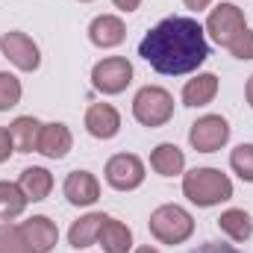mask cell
I'll use <instances>...</instances> for the list:
<instances>
[{
  "mask_svg": "<svg viewBox=\"0 0 253 253\" xmlns=\"http://www.w3.org/2000/svg\"><path fill=\"white\" fill-rule=\"evenodd\" d=\"M227 50H230L236 59L251 62V59H253V30H248V27H245V30H242V33H239L230 44H227Z\"/></svg>",
  "mask_w": 253,
  "mask_h": 253,
  "instance_id": "cell-26",
  "label": "cell"
},
{
  "mask_svg": "<svg viewBox=\"0 0 253 253\" xmlns=\"http://www.w3.org/2000/svg\"><path fill=\"white\" fill-rule=\"evenodd\" d=\"M230 168H233L245 183H253V144H239V147L230 153Z\"/></svg>",
  "mask_w": 253,
  "mask_h": 253,
  "instance_id": "cell-25",
  "label": "cell"
},
{
  "mask_svg": "<svg viewBox=\"0 0 253 253\" xmlns=\"http://www.w3.org/2000/svg\"><path fill=\"white\" fill-rule=\"evenodd\" d=\"M135 253H159V251H156V248H138Z\"/></svg>",
  "mask_w": 253,
  "mask_h": 253,
  "instance_id": "cell-32",
  "label": "cell"
},
{
  "mask_svg": "<svg viewBox=\"0 0 253 253\" xmlns=\"http://www.w3.org/2000/svg\"><path fill=\"white\" fill-rule=\"evenodd\" d=\"M18 186H21L24 197H27L30 203H42V200L53 191V174H50L47 168H39V165L24 168L21 177H18Z\"/></svg>",
  "mask_w": 253,
  "mask_h": 253,
  "instance_id": "cell-15",
  "label": "cell"
},
{
  "mask_svg": "<svg viewBox=\"0 0 253 253\" xmlns=\"http://www.w3.org/2000/svg\"><path fill=\"white\" fill-rule=\"evenodd\" d=\"M183 3H186L189 9H194V12H200V9H206V6H209L212 0H183Z\"/></svg>",
  "mask_w": 253,
  "mask_h": 253,
  "instance_id": "cell-30",
  "label": "cell"
},
{
  "mask_svg": "<svg viewBox=\"0 0 253 253\" xmlns=\"http://www.w3.org/2000/svg\"><path fill=\"white\" fill-rule=\"evenodd\" d=\"M0 50H3V56L15 65L18 71H27V74H30V71H39V65H42V50H39V44H36L27 33H21V30L3 33V36H0Z\"/></svg>",
  "mask_w": 253,
  "mask_h": 253,
  "instance_id": "cell-8",
  "label": "cell"
},
{
  "mask_svg": "<svg viewBox=\"0 0 253 253\" xmlns=\"http://www.w3.org/2000/svg\"><path fill=\"white\" fill-rule=\"evenodd\" d=\"M103 174H106V183L115 191H132L144 183V162L135 153H115L106 162Z\"/></svg>",
  "mask_w": 253,
  "mask_h": 253,
  "instance_id": "cell-9",
  "label": "cell"
},
{
  "mask_svg": "<svg viewBox=\"0 0 253 253\" xmlns=\"http://www.w3.org/2000/svg\"><path fill=\"white\" fill-rule=\"evenodd\" d=\"M132 118L141 126H165L174 118V97L168 88L162 85H144L138 88V94L132 97Z\"/></svg>",
  "mask_w": 253,
  "mask_h": 253,
  "instance_id": "cell-4",
  "label": "cell"
},
{
  "mask_svg": "<svg viewBox=\"0 0 253 253\" xmlns=\"http://www.w3.org/2000/svg\"><path fill=\"white\" fill-rule=\"evenodd\" d=\"M88 39H91L94 47L109 50V47H118L126 39V27L118 15H97V18L88 24Z\"/></svg>",
  "mask_w": 253,
  "mask_h": 253,
  "instance_id": "cell-13",
  "label": "cell"
},
{
  "mask_svg": "<svg viewBox=\"0 0 253 253\" xmlns=\"http://www.w3.org/2000/svg\"><path fill=\"white\" fill-rule=\"evenodd\" d=\"M42 121L33 118V115H21L9 124V135H12V144L18 153H33L39 150V135H42Z\"/></svg>",
  "mask_w": 253,
  "mask_h": 253,
  "instance_id": "cell-19",
  "label": "cell"
},
{
  "mask_svg": "<svg viewBox=\"0 0 253 253\" xmlns=\"http://www.w3.org/2000/svg\"><path fill=\"white\" fill-rule=\"evenodd\" d=\"M0 253H33V248L27 245V239L21 233V227L12 224V221L0 224Z\"/></svg>",
  "mask_w": 253,
  "mask_h": 253,
  "instance_id": "cell-23",
  "label": "cell"
},
{
  "mask_svg": "<svg viewBox=\"0 0 253 253\" xmlns=\"http://www.w3.org/2000/svg\"><path fill=\"white\" fill-rule=\"evenodd\" d=\"M85 129L88 135L100 138V141H109L121 132V115L112 103H91L88 112H85Z\"/></svg>",
  "mask_w": 253,
  "mask_h": 253,
  "instance_id": "cell-12",
  "label": "cell"
},
{
  "mask_svg": "<svg viewBox=\"0 0 253 253\" xmlns=\"http://www.w3.org/2000/svg\"><path fill=\"white\" fill-rule=\"evenodd\" d=\"M27 197H24V191L18 183H9V180H0V218L3 221H15V218H21L24 215V209H27Z\"/></svg>",
  "mask_w": 253,
  "mask_h": 253,
  "instance_id": "cell-22",
  "label": "cell"
},
{
  "mask_svg": "<svg viewBox=\"0 0 253 253\" xmlns=\"http://www.w3.org/2000/svg\"><path fill=\"white\" fill-rule=\"evenodd\" d=\"M112 3H115L121 12H135V9L141 6V0H112Z\"/></svg>",
  "mask_w": 253,
  "mask_h": 253,
  "instance_id": "cell-29",
  "label": "cell"
},
{
  "mask_svg": "<svg viewBox=\"0 0 253 253\" xmlns=\"http://www.w3.org/2000/svg\"><path fill=\"white\" fill-rule=\"evenodd\" d=\"M21 94H24L21 80L15 74L0 71V112H9L12 106H18L21 103Z\"/></svg>",
  "mask_w": 253,
  "mask_h": 253,
  "instance_id": "cell-24",
  "label": "cell"
},
{
  "mask_svg": "<svg viewBox=\"0 0 253 253\" xmlns=\"http://www.w3.org/2000/svg\"><path fill=\"white\" fill-rule=\"evenodd\" d=\"M230 141V124L221 115H203L189 129V144L197 153H215Z\"/></svg>",
  "mask_w": 253,
  "mask_h": 253,
  "instance_id": "cell-7",
  "label": "cell"
},
{
  "mask_svg": "<svg viewBox=\"0 0 253 253\" xmlns=\"http://www.w3.org/2000/svg\"><path fill=\"white\" fill-rule=\"evenodd\" d=\"M218 227H221V233H227L233 242H248L253 236V218L245 209H227V212H221Z\"/></svg>",
  "mask_w": 253,
  "mask_h": 253,
  "instance_id": "cell-21",
  "label": "cell"
},
{
  "mask_svg": "<svg viewBox=\"0 0 253 253\" xmlns=\"http://www.w3.org/2000/svg\"><path fill=\"white\" fill-rule=\"evenodd\" d=\"M80 3H91V0H80Z\"/></svg>",
  "mask_w": 253,
  "mask_h": 253,
  "instance_id": "cell-33",
  "label": "cell"
},
{
  "mask_svg": "<svg viewBox=\"0 0 253 253\" xmlns=\"http://www.w3.org/2000/svg\"><path fill=\"white\" fill-rule=\"evenodd\" d=\"M138 56L165 77L191 74L209 59L206 30L197 24V18L171 15L144 33L138 42Z\"/></svg>",
  "mask_w": 253,
  "mask_h": 253,
  "instance_id": "cell-1",
  "label": "cell"
},
{
  "mask_svg": "<svg viewBox=\"0 0 253 253\" xmlns=\"http://www.w3.org/2000/svg\"><path fill=\"white\" fill-rule=\"evenodd\" d=\"M147 227H150V236H153L156 242L174 248V245H183V242L191 239V233H194V218H191L189 209H183V206H177V203H165V206H159V209L150 212Z\"/></svg>",
  "mask_w": 253,
  "mask_h": 253,
  "instance_id": "cell-3",
  "label": "cell"
},
{
  "mask_svg": "<svg viewBox=\"0 0 253 253\" xmlns=\"http://www.w3.org/2000/svg\"><path fill=\"white\" fill-rule=\"evenodd\" d=\"M218 94V77L215 74H197L194 80H189L183 85V106L197 109V106H206L212 103Z\"/></svg>",
  "mask_w": 253,
  "mask_h": 253,
  "instance_id": "cell-20",
  "label": "cell"
},
{
  "mask_svg": "<svg viewBox=\"0 0 253 253\" xmlns=\"http://www.w3.org/2000/svg\"><path fill=\"white\" fill-rule=\"evenodd\" d=\"M183 194L194 206L209 209L233 197V180L218 168H194L189 174H183Z\"/></svg>",
  "mask_w": 253,
  "mask_h": 253,
  "instance_id": "cell-2",
  "label": "cell"
},
{
  "mask_svg": "<svg viewBox=\"0 0 253 253\" xmlns=\"http://www.w3.org/2000/svg\"><path fill=\"white\" fill-rule=\"evenodd\" d=\"M132 83V65L126 56H106L91 68V85L103 94H121Z\"/></svg>",
  "mask_w": 253,
  "mask_h": 253,
  "instance_id": "cell-5",
  "label": "cell"
},
{
  "mask_svg": "<svg viewBox=\"0 0 253 253\" xmlns=\"http://www.w3.org/2000/svg\"><path fill=\"white\" fill-rule=\"evenodd\" d=\"M191 253H242V251L233 248V245H224V242H206V245L194 248Z\"/></svg>",
  "mask_w": 253,
  "mask_h": 253,
  "instance_id": "cell-27",
  "label": "cell"
},
{
  "mask_svg": "<svg viewBox=\"0 0 253 253\" xmlns=\"http://www.w3.org/2000/svg\"><path fill=\"white\" fill-rule=\"evenodd\" d=\"M62 194L71 206H91L100 200V183L91 171H71L62 183Z\"/></svg>",
  "mask_w": 253,
  "mask_h": 253,
  "instance_id": "cell-11",
  "label": "cell"
},
{
  "mask_svg": "<svg viewBox=\"0 0 253 253\" xmlns=\"http://www.w3.org/2000/svg\"><path fill=\"white\" fill-rule=\"evenodd\" d=\"M71 147H74V135H71V129L65 124L53 121V124L42 126L39 150H36V153H42V156H47V159H65V156L71 153Z\"/></svg>",
  "mask_w": 253,
  "mask_h": 253,
  "instance_id": "cell-14",
  "label": "cell"
},
{
  "mask_svg": "<svg viewBox=\"0 0 253 253\" xmlns=\"http://www.w3.org/2000/svg\"><path fill=\"white\" fill-rule=\"evenodd\" d=\"M245 97H248V103H251V109H253V77L248 80V85H245Z\"/></svg>",
  "mask_w": 253,
  "mask_h": 253,
  "instance_id": "cell-31",
  "label": "cell"
},
{
  "mask_svg": "<svg viewBox=\"0 0 253 253\" xmlns=\"http://www.w3.org/2000/svg\"><path fill=\"white\" fill-rule=\"evenodd\" d=\"M27 245L33 248V253H50L59 242V227L47 218V215H33L24 224H18Z\"/></svg>",
  "mask_w": 253,
  "mask_h": 253,
  "instance_id": "cell-10",
  "label": "cell"
},
{
  "mask_svg": "<svg viewBox=\"0 0 253 253\" xmlns=\"http://www.w3.org/2000/svg\"><path fill=\"white\" fill-rule=\"evenodd\" d=\"M150 168H153L159 177H180L183 168H186V153H183L177 144H171V141L156 144L153 153H150Z\"/></svg>",
  "mask_w": 253,
  "mask_h": 253,
  "instance_id": "cell-16",
  "label": "cell"
},
{
  "mask_svg": "<svg viewBox=\"0 0 253 253\" xmlns=\"http://www.w3.org/2000/svg\"><path fill=\"white\" fill-rule=\"evenodd\" d=\"M245 27H248L245 12H242L236 3H218V6L209 12V18H206V33H209L212 42L221 44V47H227Z\"/></svg>",
  "mask_w": 253,
  "mask_h": 253,
  "instance_id": "cell-6",
  "label": "cell"
},
{
  "mask_svg": "<svg viewBox=\"0 0 253 253\" xmlns=\"http://www.w3.org/2000/svg\"><path fill=\"white\" fill-rule=\"evenodd\" d=\"M15 153V144H12V135H9V129L6 126H0V165L9 159Z\"/></svg>",
  "mask_w": 253,
  "mask_h": 253,
  "instance_id": "cell-28",
  "label": "cell"
},
{
  "mask_svg": "<svg viewBox=\"0 0 253 253\" xmlns=\"http://www.w3.org/2000/svg\"><path fill=\"white\" fill-rule=\"evenodd\" d=\"M103 221H106V215H103V212H88V215H83L80 221H74V224H71V230H68V245H71V248H77V251L91 248V245L97 242V236H100Z\"/></svg>",
  "mask_w": 253,
  "mask_h": 253,
  "instance_id": "cell-18",
  "label": "cell"
},
{
  "mask_svg": "<svg viewBox=\"0 0 253 253\" xmlns=\"http://www.w3.org/2000/svg\"><path fill=\"white\" fill-rule=\"evenodd\" d=\"M97 245L103 248V253H129L132 251V230L124 221H115L106 215L100 236H97Z\"/></svg>",
  "mask_w": 253,
  "mask_h": 253,
  "instance_id": "cell-17",
  "label": "cell"
}]
</instances>
